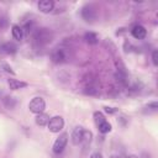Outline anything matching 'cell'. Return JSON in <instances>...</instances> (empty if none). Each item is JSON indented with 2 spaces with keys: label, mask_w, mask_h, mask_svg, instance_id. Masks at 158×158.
Listing matches in <instances>:
<instances>
[{
  "label": "cell",
  "mask_w": 158,
  "mask_h": 158,
  "mask_svg": "<svg viewBox=\"0 0 158 158\" xmlns=\"http://www.w3.org/2000/svg\"><path fill=\"white\" fill-rule=\"evenodd\" d=\"M32 40H33V43L36 46H46L48 43L52 42L53 40V33L49 28H46V27H41V28H36L32 33Z\"/></svg>",
  "instance_id": "cell-1"
},
{
  "label": "cell",
  "mask_w": 158,
  "mask_h": 158,
  "mask_svg": "<svg viewBox=\"0 0 158 158\" xmlns=\"http://www.w3.org/2000/svg\"><path fill=\"white\" fill-rule=\"evenodd\" d=\"M28 109H30L31 112H33V114H36V115L42 114V112L44 111V109H46V102H44V100H43L42 98H40V96L33 98V99L30 101V104H28Z\"/></svg>",
  "instance_id": "cell-2"
},
{
  "label": "cell",
  "mask_w": 158,
  "mask_h": 158,
  "mask_svg": "<svg viewBox=\"0 0 158 158\" xmlns=\"http://www.w3.org/2000/svg\"><path fill=\"white\" fill-rule=\"evenodd\" d=\"M67 143H68V133H67V132H63V133L59 135V137L54 141L53 147H52V148H53V152L57 153V154L62 153V152L64 151Z\"/></svg>",
  "instance_id": "cell-3"
},
{
  "label": "cell",
  "mask_w": 158,
  "mask_h": 158,
  "mask_svg": "<svg viewBox=\"0 0 158 158\" xmlns=\"http://www.w3.org/2000/svg\"><path fill=\"white\" fill-rule=\"evenodd\" d=\"M47 126H48V128H49L51 132L57 133V132H59V131L63 128V126H64V120H63L60 116H53V117L49 118Z\"/></svg>",
  "instance_id": "cell-4"
},
{
  "label": "cell",
  "mask_w": 158,
  "mask_h": 158,
  "mask_svg": "<svg viewBox=\"0 0 158 158\" xmlns=\"http://www.w3.org/2000/svg\"><path fill=\"white\" fill-rule=\"evenodd\" d=\"M81 17L86 22H93L96 19V10L93 5H85L81 9Z\"/></svg>",
  "instance_id": "cell-5"
},
{
  "label": "cell",
  "mask_w": 158,
  "mask_h": 158,
  "mask_svg": "<svg viewBox=\"0 0 158 158\" xmlns=\"http://www.w3.org/2000/svg\"><path fill=\"white\" fill-rule=\"evenodd\" d=\"M51 59L53 63L59 64V63H64L67 60V52L63 48H56L52 53H51Z\"/></svg>",
  "instance_id": "cell-6"
},
{
  "label": "cell",
  "mask_w": 158,
  "mask_h": 158,
  "mask_svg": "<svg viewBox=\"0 0 158 158\" xmlns=\"http://www.w3.org/2000/svg\"><path fill=\"white\" fill-rule=\"evenodd\" d=\"M37 6H38V10H40L41 12L48 14V12H51V11L53 10V7H54V1H52V0H41V1L37 4Z\"/></svg>",
  "instance_id": "cell-7"
},
{
  "label": "cell",
  "mask_w": 158,
  "mask_h": 158,
  "mask_svg": "<svg viewBox=\"0 0 158 158\" xmlns=\"http://www.w3.org/2000/svg\"><path fill=\"white\" fill-rule=\"evenodd\" d=\"M131 35L136 38V40H143L147 36V30L142 26V25H136L133 26V28L131 30Z\"/></svg>",
  "instance_id": "cell-8"
},
{
  "label": "cell",
  "mask_w": 158,
  "mask_h": 158,
  "mask_svg": "<svg viewBox=\"0 0 158 158\" xmlns=\"http://www.w3.org/2000/svg\"><path fill=\"white\" fill-rule=\"evenodd\" d=\"M83 132H84V128L83 127H80V126H77L74 130H73V132H72V143L73 144H79V143H81V138H83Z\"/></svg>",
  "instance_id": "cell-9"
},
{
  "label": "cell",
  "mask_w": 158,
  "mask_h": 158,
  "mask_svg": "<svg viewBox=\"0 0 158 158\" xmlns=\"http://www.w3.org/2000/svg\"><path fill=\"white\" fill-rule=\"evenodd\" d=\"M16 51H17V47L12 42H6V43L0 44V53H4V54H14V53H16Z\"/></svg>",
  "instance_id": "cell-10"
},
{
  "label": "cell",
  "mask_w": 158,
  "mask_h": 158,
  "mask_svg": "<svg viewBox=\"0 0 158 158\" xmlns=\"http://www.w3.org/2000/svg\"><path fill=\"white\" fill-rule=\"evenodd\" d=\"M9 86L12 90H19V89L26 88L27 86V83L21 81V80H17V79H9Z\"/></svg>",
  "instance_id": "cell-11"
},
{
  "label": "cell",
  "mask_w": 158,
  "mask_h": 158,
  "mask_svg": "<svg viewBox=\"0 0 158 158\" xmlns=\"http://www.w3.org/2000/svg\"><path fill=\"white\" fill-rule=\"evenodd\" d=\"M11 32H12V37L17 41H21L23 37V30L22 27H20L19 25H12L11 27Z\"/></svg>",
  "instance_id": "cell-12"
},
{
  "label": "cell",
  "mask_w": 158,
  "mask_h": 158,
  "mask_svg": "<svg viewBox=\"0 0 158 158\" xmlns=\"http://www.w3.org/2000/svg\"><path fill=\"white\" fill-rule=\"evenodd\" d=\"M49 118H51L49 115H47V114H44V112L38 114V115L36 116V123H37L38 126H46V125L48 123Z\"/></svg>",
  "instance_id": "cell-13"
},
{
  "label": "cell",
  "mask_w": 158,
  "mask_h": 158,
  "mask_svg": "<svg viewBox=\"0 0 158 158\" xmlns=\"http://www.w3.org/2000/svg\"><path fill=\"white\" fill-rule=\"evenodd\" d=\"M84 40L89 43V44H96L98 43V35L94 33V32H86L84 35Z\"/></svg>",
  "instance_id": "cell-14"
},
{
  "label": "cell",
  "mask_w": 158,
  "mask_h": 158,
  "mask_svg": "<svg viewBox=\"0 0 158 158\" xmlns=\"http://www.w3.org/2000/svg\"><path fill=\"white\" fill-rule=\"evenodd\" d=\"M91 141H93V132H91V131H88V130H84V132H83V138H81V143L86 147L88 144H90Z\"/></svg>",
  "instance_id": "cell-15"
},
{
  "label": "cell",
  "mask_w": 158,
  "mask_h": 158,
  "mask_svg": "<svg viewBox=\"0 0 158 158\" xmlns=\"http://www.w3.org/2000/svg\"><path fill=\"white\" fill-rule=\"evenodd\" d=\"M98 128H99V132H101V133H109L110 131H111V123L110 122H107V121H104L102 123H100V125H98Z\"/></svg>",
  "instance_id": "cell-16"
},
{
  "label": "cell",
  "mask_w": 158,
  "mask_h": 158,
  "mask_svg": "<svg viewBox=\"0 0 158 158\" xmlns=\"http://www.w3.org/2000/svg\"><path fill=\"white\" fill-rule=\"evenodd\" d=\"M4 105L6 109H14L16 106V99L12 96H6L4 99Z\"/></svg>",
  "instance_id": "cell-17"
},
{
  "label": "cell",
  "mask_w": 158,
  "mask_h": 158,
  "mask_svg": "<svg viewBox=\"0 0 158 158\" xmlns=\"http://www.w3.org/2000/svg\"><path fill=\"white\" fill-rule=\"evenodd\" d=\"M94 121H95L96 125H100V123H102L104 121H106V118H105V116L102 115V112L95 111V112H94Z\"/></svg>",
  "instance_id": "cell-18"
},
{
  "label": "cell",
  "mask_w": 158,
  "mask_h": 158,
  "mask_svg": "<svg viewBox=\"0 0 158 158\" xmlns=\"http://www.w3.org/2000/svg\"><path fill=\"white\" fill-rule=\"evenodd\" d=\"M144 109H146L144 111H148V112H156V111H157V109H158V104H157L156 101H153V102H151V104L146 105V107H144Z\"/></svg>",
  "instance_id": "cell-19"
},
{
  "label": "cell",
  "mask_w": 158,
  "mask_h": 158,
  "mask_svg": "<svg viewBox=\"0 0 158 158\" xmlns=\"http://www.w3.org/2000/svg\"><path fill=\"white\" fill-rule=\"evenodd\" d=\"M1 68L6 72V73H10V74H12V75H15V72L12 70V68L7 64V63H1Z\"/></svg>",
  "instance_id": "cell-20"
},
{
  "label": "cell",
  "mask_w": 158,
  "mask_h": 158,
  "mask_svg": "<svg viewBox=\"0 0 158 158\" xmlns=\"http://www.w3.org/2000/svg\"><path fill=\"white\" fill-rule=\"evenodd\" d=\"M152 62L154 65H158V52L157 51L152 52Z\"/></svg>",
  "instance_id": "cell-21"
},
{
  "label": "cell",
  "mask_w": 158,
  "mask_h": 158,
  "mask_svg": "<svg viewBox=\"0 0 158 158\" xmlns=\"http://www.w3.org/2000/svg\"><path fill=\"white\" fill-rule=\"evenodd\" d=\"M84 93H85V94H89V95H94V94H96L98 91H96V89H94V88L89 86V88H86V89L84 90Z\"/></svg>",
  "instance_id": "cell-22"
},
{
  "label": "cell",
  "mask_w": 158,
  "mask_h": 158,
  "mask_svg": "<svg viewBox=\"0 0 158 158\" xmlns=\"http://www.w3.org/2000/svg\"><path fill=\"white\" fill-rule=\"evenodd\" d=\"M104 109H105V111L109 112V114H115V112H117V109H116V107H109V106H105Z\"/></svg>",
  "instance_id": "cell-23"
},
{
  "label": "cell",
  "mask_w": 158,
  "mask_h": 158,
  "mask_svg": "<svg viewBox=\"0 0 158 158\" xmlns=\"http://www.w3.org/2000/svg\"><path fill=\"white\" fill-rule=\"evenodd\" d=\"M89 158H102V154L100 152H93Z\"/></svg>",
  "instance_id": "cell-24"
},
{
  "label": "cell",
  "mask_w": 158,
  "mask_h": 158,
  "mask_svg": "<svg viewBox=\"0 0 158 158\" xmlns=\"http://www.w3.org/2000/svg\"><path fill=\"white\" fill-rule=\"evenodd\" d=\"M141 158H152V156L149 154V153H142V156H141Z\"/></svg>",
  "instance_id": "cell-25"
},
{
  "label": "cell",
  "mask_w": 158,
  "mask_h": 158,
  "mask_svg": "<svg viewBox=\"0 0 158 158\" xmlns=\"http://www.w3.org/2000/svg\"><path fill=\"white\" fill-rule=\"evenodd\" d=\"M126 158H138L137 156H135V154H130V156H127Z\"/></svg>",
  "instance_id": "cell-26"
},
{
  "label": "cell",
  "mask_w": 158,
  "mask_h": 158,
  "mask_svg": "<svg viewBox=\"0 0 158 158\" xmlns=\"http://www.w3.org/2000/svg\"><path fill=\"white\" fill-rule=\"evenodd\" d=\"M110 158H120V157H118V156H116V154H112Z\"/></svg>",
  "instance_id": "cell-27"
}]
</instances>
